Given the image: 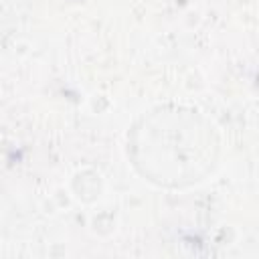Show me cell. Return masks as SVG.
I'll return each instance as SVG.
<instances>
[{"mask_svg":"<svg viewBox=\"0 0 259 259\" xmlns=\"http://www.w3.org/2000/svg\"><path fill=\"white\" fill-rule=\"evenodd\" d=\"M219 154L206 117L186 107H158L127 134V158L150 182L184 188L204 180Z\"/></svg>","mask_w":259,"mask_h":259,"instance_id":"obj_1","label":"cell"}]
</instances>
